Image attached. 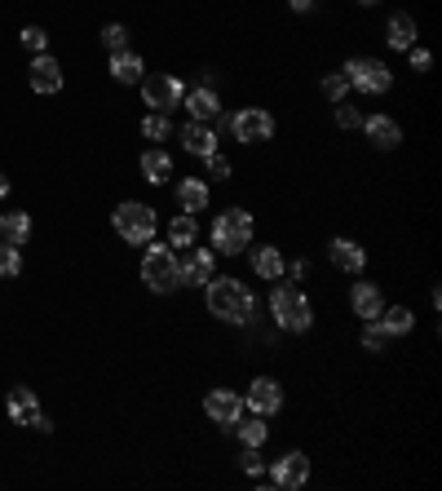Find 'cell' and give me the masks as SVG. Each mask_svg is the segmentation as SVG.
Returning a JSON list of instances; mask_svg holds the SVG:
<instances>
[{
  "label": "cell",
  "mask_w": 442,
  "mask_h": 491,
  "mask_svg": "<svg viewBox=\"0 0 442 491\" xmlns=\"http://www.w3.org/2000/svg\"><path fill=\"white\" fill-rule=\"evenodd\" d=\"M252 310H257V297H252V288L239 280H208V314L221 319V323H248L252 319Z\"/></svg>",
  "instance_id": "1"
},
{
  "label": "cell",
  "mask_w": 442,
  "mask_h": 491,
  "mask_svg": "<svg viewBox=\"0 0 442 491\" xmlns=\"http://www.w3.org/2000/svg\"><path fill=\"white\" fill-rule=\"evenodd\" d=\"M270 314L284 332H310V323H314V306L296 283H279L270 292Z\"/></svg>",
  "instance_id": "2"
},
{
  "label": "cell",
  "mask_w": 442,
  "mask_h": 491,
  "mask_svg": "<svg viewBox=\"0 0 442 491\" xmlns=\"http://www.w3.org/2000/svg\"><path fill=\"white\" fill-rule=\"evenodd\" d=\"M142 283L150 292H173L182 288V262L173 253V244H150L142 253Z\"/></svg>",
  "instance_id": "3"
},
{
  "label": "cell",
  "mask_w": 442,
  "mask_h": 491,
  "mask_svg": "<svg viewBox=\"0 0 442 491\" xmlns=\"http://www.w3.org/2000/svg\"><path fill=\"white\" fill-rule=\"evenodd\" d=\"M248 244H252V212H243V209L217 212V221H213V253L239 257Z\"/></svg>",
  "instance_id": "4"
},
{
  "label": "cell",
  "mask_w": 442,
  "mask_h": 491,
  "mask_svg": "<svg viewBox=\"0 0 442 491\" xmlns=\"http://www.w3.org/2000/svg\"><path fill=\"white\" fill-rule=\"evenodd\" d=\"M111 221H115V230H120L124 244H150V239H155V226H159L155 209H150V204H138V200H124L120 209L111 212Z\"/></svg>",
  "instance_id": "5"
},
{
  "label": "cell",
  "mask_w": 442,
  "mask_h": 491,
  "mask_svg": "<svg viewBox=\"0 0 442 491\" xmlns=\"http://www.w3.org/2000/svg\"><path fill=\"white\" fill-rule=\"evenodd\" d=\"M182 98H186V84L177 80V75H142V102H147L150 111H164V116H173L177 107H182Z\"/></svg>",
  "instance_id": "6"
},
{
  "label": "cell",
  "mask_w": 442,
  "mask_h": 491,
  "mask_svg": "<svg viewBox=\"0 0 442 491\" xmlns=\"http://www.w3.org/2000/svg\"><path fill=\"white\" fill-rule=\"evenodd\" d=\"M341 75H345L354 89H363V93H385V89L394 84V71L385 67L380 58H350Z\"/></svg>",
  "instance_id": "7"
},
{
  "label": "cell",
  "mask_w": 442,
  "mask_h": 491,
  "mask_svg": "<svg viewBox=\"0 0 442 491\" xmlns=\"http://www.w3.org/2000/svg\"><path fill=\"white\" fill-rule=\"evenodd\" d=\"M230 134L239 142H270L275 138V116L261 111V107H243V111L230 120Z\"/></svg>",
  "instance_id": "8"
},
{
  "label": "cell",
  "mask_w": 442,
  "mask_h": 491,
  "mask_svg": "<svg viewBox=\"0 0 442 491\" xmlns=\"http://www.w3.org/2000/svg\"><path fill=\"white\" fill-rule=\"evenodd\" d=\"M243 408H252L257 417H275L284 408V385L275 376H257L248 385V394H243Z\"/></svg>",
  "instance_id": "9"
},
{
  "label": "cell",
  "mask_w": 442,
  "mask_h": 491,
  "mask_svg": "<svg viewBox=\"0 0 442 491\" xmlns=\"http://www.w3.org/2000/svg\"><path fill=\"white\" fill-rule=\"evenodd\" d=\"M270 483L284 491H296L310 483V456L305 452H288V456H279L275 465H270Z\"/></svg>",
  "instance_id": "10"
},
{
  "label": "cell",
  "mask_w": 442,
  "mask_h": 491,
  "mask_svg": "<svg viewBox=\"0 0 442 491\" xmlns=\"http://www.w3.org/2000/svg\"><path fill=\"white\" fill-rule=\"evenodd\" d=\"M204 412H208L217 425L230 429V425L243 417V399H239L234 390H208V394H204Z\"/></svg>",
  "instance_id": "11"
},
{
  "label": "cell",
  "mask_w": 442,
  "mask_h": 491,
  "mask_svg": "<svg viewBox=\"0 0 442 491\" xmlns=\"http://www.w3.org/2000/svg\"><path fill=\"white\" fill-rule=\"evenodd\" d=\"M27 80L36 93H58L63 89V63L49 58V54H36V63L27 67Z\"/></svg>",
  "instance_id": "12"
},
{
  "label": "cell",
  "mask_w": 442,
  "mask_h": 491,
  "mask_svg": "<svg viewBox=\"0 0 442 491\" xmlns=\"http://www.w3.org/2000/svg\"><path fill=\"white\" fill-rule=\"evenodd\" d=\"M182 107L191 111V120H204V125L221 116V98H217V89H208V84H195V89H186Z\"/></svg>",
  "instance_id": "13"
},
{
  "label": "cell",
  "mask_w": 442,
  "mask_h": 491,
  "mask_svg": "<svg viewBox=\"0 0 442 491\" xmlns=\"http://www.w3.org/2000/svg\"><path fill=\"white\" fill-rule=\"evenodd\" d=\"M327 257H332V266L345 271V275H363V266H368V253H363L354 239H332V244H327Z\"/></svg>",
  "instance_id": "14"
},
{
  "label": "cell",
  "mask_w": 442,
  "mask_h": 491,
  "mask_svg": "<svg viewBox=\"0 0 442 491\" xmlns=\"http://www.w3.org/2000/svg\"><path fill=\"white\" fill-rule=\"evenodd\" d=\"M182 146H186V155L208 159V155L217 151V129H213V125H204V120H191V125L182 129Z\"/></svg>",
  "instance_id": "15"
},
{
  "label": "cell",
  "mask_w": 442,
  "mask_h": 491,
  "mask_svg": "<svg viewBox=\"0 0 442 491\" xmlns=\"http://www.w3.org/2000/svg\"><path fill=\"white\" fill-rule=\"evenodd\" d=\"M213 266H217V253H213V248H195V253L182 262V283L204 288V283L213 280Z\"/></svg>",
  "instance_id": "16"
},
{
  "label": "cell",
  "mask_w": 442,
  "mask_h": 491,
  "mask_svg": "<svg viewBox=\"0 0 442 491\" xmlns=\"http://www.w3.org/2000/svg\"><path fill=\"white\" fill-rule=\"evenodd\" d=\"M363 134H368V142L380 146V151H394V146L403 142L398 120H389V116H363Z\"/></svg>",
  "instance_id": "17"
},
{
  "label": "cell",
  "mask_w": 442,
  "mask_h": 491,
  "mask_svg": "<svg viewBox=\"0 0 442 491\" xmlns=\"http://www.w3.org/2000/svg\"><path fill=\"white\" fill-rule=\"evenodd\" d=\"M416 36H421V27H416L412 13H394L389 27H385V45H389V49H403V54L416 45Z\"/></svg>",
  "instance_id": "18"
},
{
  "label": "cell",
  "mask_w": 442,
  "mask_h": 491,
  "mask_svg": "<svg viewBox=\"0 0 442 491\" xmlns=\"http://www.w3.org/2000/svg\"><path fill=\"white\" fill-rule=\"evenodd\" d=\"M208 200H213V195H208V182H204V177H182V182H177V204H182V212L195 217V212L208 209Z\"/></svg>",
  "instance_id": "19"
},
{
  "label": "cell",
  "mask_w": 442,
  "mask_h": 491,
  "mask_svg": "<svg viewBox=\"0 0 442 491\" xmlns=\"http://www.w3.org/2000/svg\"><path fill=\"white\" fill-rule=\"evenodd\" d=\"M252 271H257L266 283H279L288 266H284V253H279L275 244H261V248H252Z\"/></svg>",
  "instance_id": "20"
},
{
  "label": "cell",
  "mask_w": 442,
  "mask_h": 491,
  "mask_svg": "<svg viewBox=\"0 0 442 491\" xmlns=\"http://www.w3.org/2000/svg\"><path fill=\"white\" fill-rule=\"evenodd\" d=\"M9 417L13 425H31L40 417V399H36V390H27V385H13L9 390Z\"/></svg>",
  "instance_id": "21"
},
{
  "label": "cell",
  "mask_w": 442,
  "mask_h": 491,
  "mask_svg": "<svg viewBox=\"0 0 442 491\" xmlns=\"http://www.w3.org/2000/svg\"><path fill=\"white\" fill-rule=\"evenodd\" d=\"M350 306H354V314L359 319H380V310H385V301H380V288L376 283H354V292H350Z\"/></svg>",
  "instance_id": "22"
},
{
  "label": "cell",
  "mask_w": 442,
  "mask_h": 491,
  "mask_svg": "<svg viewBox=\"0 0 442 491\" xmlns=\"http://www.w3.org/2000/svg\"><path fill=\"white\" fill-rule=\"evenodd\" d=\"M111 75H115L120 84H142V75H147V63H142L133 49H120V54H111Z\"/></svg>",
  "instance_id": "23"
},
{
  "label": "cell",
  "mask_w": 442,
  "mask_h": 491,
  "mask_svg": "<svg viewBox=\"0 0 442 491\" xmlns=\"http://www.w3.org/2000/svg\"><path fill=\"white\" fill-rule=\"evenodd\" d=\"M31 239V217L27 212H0V244L22 248Z\"/></svg>",
  "instance_id": "24"
},
{
  "label": "cell",
  "mask_w": 442,
  "mask_h": 491,
  "mask_svg": "<svg viewBox=\"0 0 442 491\" xmlns=\"http://www.w3.org/2000/svg\"><path fill=\"white\" fill-rule=\"evenodd\" d=\"M376 323L385 328V337H407V332L416 328V314H412L407 306H385Z\"/></svg>",
  "instance_id": "25"
},
{
  "label": "cell",
  "mask_w": 442,
  "mask_h": 491,
  "mask_svg": "<svg viewBox=\"0 0 442 491\" xmlns=\"http://www.w3.org/2000/svg\"><path fill=\"white\" fill-rule=\"evenodd\" d=\"M138 168H142V177H147V182H155V186L173 177V159H168V151H159V146H150L147 155H142V164H138Z\"/></svg>",
  "instance_id": "26"
},
{
  "label": "cell",
  "mask_w": 442,
  "mask_h": 491,
  "mask_svg": "<svg viewBox=\"0 0 442 491\" xmlns=\"http://www.w3.org/2000/svg\"><path fill=\"white\" fill-rule=\"evenodd\" d=\"M230 429L239 434V443H243V447H261V443L270 438V429H266V417H257V412H252V417H239V421L230 425Z\"/></svg>",
  "instance_id": "27"
},
{
  "label": "cell",
  "mask_w": 442,
  "mask_h": 491,
  "mask_svg": "<svg viewBox=\"0 0 442 491\" xmlns=\"http://www.w3.org/2000/svg\"><path fill=\"white\" fill-rule=\"evenodd\" d=\"M195 239H200V226H195L191 212H182V217L168 221V244H173V248H191Z\"/></svg>",
  "instance_id": "28"
},
{
  "label": "cell",
  "mask_w": 442,
  "mask_h": 491,
  "mask_svg": "<svg viewBox=\"0 0 442 491\" xmlns=\"http://www.w3.org/2000/svg\"><path fill=\"white\" fill-rule=\"evenodd\" d=\"M168 134H173V120H168L164 111H150L147 120H142V138H150V142H168Z\"/></svg>",
  "instance_id": "29"
},
{
  "label": "cell",
  "mask_w": 442,
  "mask_h": 491,
  "mask_svg": "<svg viewBox=\"0 0 442 491\" xmlns=\"http://www.w3.org/2000/svg\"><path fill=\"white\" fill-rule=\"evenodd\" d=\"M102 45H106L111 54L129 49V27H124V22H106V27H102Z\"/></svg>",
  "instance_id": "30"
},
{
  "label": "cell",
  "mask_w": 442,
  "mask_h": 491,
  "mask_svg": "<svg viewBox=\"0 0 442 491\" xmlns=\"http://www.w3.org/2000/svg\"><path fill=\"white\" fill-rule=\"evenodd\" d=\"M332 116H336V125H341V129H363V111H359L350 98H341Z\"/></svg>",
  "instance_id": "31"
},
{
  "label": "cell",
  "mask_w": 442,
  "mask_h": 491,
  "mask_svg": "<svg viewBox=\"0 0 442 491\" xmlns=\"http://www.w3.org/2000/svg\"><path fill=\"white\" fill-rule=\"evenodd\" d=\"M22 271V253L13 244H0V280H13Z\"/></svg>",
  "instance_id": "32"
},
{
  "label": "cell",
  "mask_w": 442,
  "mask_h": 491,
  "mask_svg": "<svg viewBox=\"0 0 442 491\" xmlns=\"http://www.w3.org/2000/svg\"><path fill=\"white\" fill-rule=\"evenodd\" d=\"M18 40H22V49H31V54H45V49H49V31H45V27H22Z\"/></svg>",
  "instance_id": "33"
},
{
  "label": "cell",
  "mask_w": 442,
  "mask_h": 491,
  "mask_svg": "<svg viewBox=\"0 0 442 491\" xmlns=\"http://www.w3.org/2000/svg\"><path fill=\"white\" fill-rule=\"evenodd\" d=\"M350 93V80L341 75V71H332V75H323V98H332V102H341Z\"/></svg>",
  "instance_id": "34"
},
{
  "label": "cell",
  "mask_w": 442,
  "mask_h": 491,
  "mask_svg": "<svg viewBox=\"0 0 442 491\" xmlns=\"http://www.w3.org/2000/svg\"><path fill=\"white\" fill-rule=\"evenodd\" d=\"M385 346H389V337H385V328H380V323L371 319L368 332H363V350H368V354H380Z\"/></svg>",
  "instance_id": "35"
},
{
  "label": "cell",
  "mask_w": 442,
  "mask_h": 491,
  "mask_svg": "<svg viewBox=\"0 0 442 491\" xmlns=\"http://www.w3.org/2000/svg\"><path fill=\"white\" fill-rule=\"evenodd\" d=\"M239 465H243V474H248V478H261V474H266V461H261V452H257V447H243Z\"/></svg>",
  "instance_id": "36"
},
{
  "label": "cell",
  "mask_w": 442,
  "mask_h": 491,
  "mask_svg": "<svg viewBox=\"0 0 442 491\" xmlns=\"http://www.w3.org/2000/svg\"><path fill=\"white\" fill-rule=\"evenodd\" d=\"M208 173H213L217 182H225V177H230V159H225L221 151H213V155H208Z\"/></svg>",
  "instance_id": "37"
},
{
  "label": "cell",
  "mask_w": 442,
  "mask_h": 491,
  "mask_svg": "<svg viewBox=\"0 0 442 491\" xmlns=\"http://www.w3.org/2000/svg\"><path fill=\"white\" fill-rule=\"evenodd\" d=\"M407 58H412V71H429V67H434L429 49H416V45H412V49H407Z\"/></svg>",
  "instance_id": "38"
},
{
  "label": "cell",
  "mask_w": 442,
  "mask_h": 491,
  "mask_svg": "<svg viewBox=\"0 0 442 491\" xmlns=\"http://www.w3.org/2000/svg\"><path fill=\"white\" fill-rule=\"evenodd\" d=\"M310 275V262H293V280H305Z\"/></svg>",
  "instance_id": "39"
},
{
  "label": "cell",
  "mask_w": 442,
  "mask_h": 491,
  "mask_svg": "<svg viewBox=\"0 0 442 491\" xmlns=\"http://www.w3.org/2000/svg\"><path fill=\"white\" fill-rule=\"evenodd\" d=\"M31 425H36V429H40V434H49V429H54V421H49V417H45V412H40V417H36V421H31Z\"/></svg>",
  "instance_id": "40"
},
{
  "label": "cell",
  "mask_w": 442,
  "mask_h": 491,
  "mask_svg": "<svg viewBox=\"0 0 442 491\" xmlns=\"http://www.w3.org/2000/svg\"><path fill=\"white\" fill-rule=\"evenodd\" d=\"M288 4H293L296 13H310V9H314V0H288Z\"/></svg>",
  "instance_id": "41"
},
{
  "label": "cell",
  "mask_w": 442,
  "mask_h": 491,
  "mask_svg": "<svg viewBox=\"0 0 442 491\" xmlns=\"http://www.w3.org/2000/svg\"><path fill=\"white\" fill-rule=\"evenodd\" d=\"M4 195H9V177L0 173V200H4Z\"/></svg>",
  "instance_id": "42"
},
{
  "label": "cell",
  "mask_w": 442,
  "mask_h": 491,
  "mask_svg": "<svg viewBox=\"0 0 442 491\" xmlns=\"http://www.w3.org/2000/svg\"><path fill=\"white\" fill-rule=\"evenodd\" d=\"M359 4H380V0H359Z\"/></svg>",
  "instance_id": "43"
}]
</instances>
